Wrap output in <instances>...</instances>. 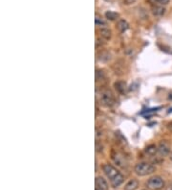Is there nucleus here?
I'll return each instance as SVG.
<instances>
[{
    "instance_id": "1",
    "label": "nucleus",
    "mask_w": 172,
    "mask_h": 190,
    "mask_svg": "<svg viewBox=\"0 0 172 190\" xmlns=\"http://www.w3.org/2000/svg\"><path fill=\"white\" fill-rule=\"evenodd\" d=\"M103 170L104 174L106 175V177L110 179V183L113 187L117 188L120 185L123 184L124 181V177L120 172H119L117 168H115L113 165L106 163L103 166Z\"/></svg>"
},
{
    "instance_id": "2",
    "label": "nucleus",
    "mask_w": 172,
    "mask_h": 190,
    "mask_svg": "<svg viewBox=\"0 0 172 190\" xmlns=\"http://www.w3.org/2000/svg\"><path fill=\"white\" fill-rule=\"evenodd\" d=\"M135 173L138 175V176H141V177H145V176H147V175H150L155 172V166L153 164H151L149 162H139L135 165Z\"/></svg>"
},
{
    "instance_id": "3",
    "label": "nucleus",
    "mask_w": 172,
    "mask_h": 190,
    "mask_svg": "<svg viewBox=\"0 0 172 190\" xmlns=\"http://www.w3.org/2000/svg\"><path fill=\"white\" fill-rule=\"evenodd\" d=\"M146 186L151 190H161L165 187V181L160 176H153L147 181Z\"/></svg>"
},
{
    "instance_id": "4",
    "label": "nucleus",
    "mask_w": 172,
    "mask_h": 190,
    "mask_svg": "<svg viewBox=\"0 0 172 190\" xmlns=\"http://www.w3.org/2000/svg\"><path fill=\"white\" fill-rule=\"evenodd\" d=\"M100 102L106 107H112L115 105L116 99L113 92L110 89H104L100 94Z\"/></svg>"
},
{
    "instance_id": "5",
    "label": "nucleus",
    "mask_w": 172,
    "mask_h": 190,
    "mask_svg": "<svg viewBox=\"0 0 172 190\" xmlns=\"http://www.w3.org/2000/svg\"><path fill=\"white\" fill-rule=\"evenodd\" d=\"M112 157H113V161H115V163L118 166H120L121 168H125L127 166V161L123 154H120L119 152H115L113 154Z\"/></svg>"
},
{
    "instance_id": "6",
    "label": "nucleus",
    "mask_w": 172,
    "mask_h": 190,
    "mask_svg": "<svg viewBox=\"0 0 172 190\" xmlns=\"http://www.w3.org/2000/svg\"><path fill=\"white\" fill-rule=\"evenodd\" d=\"M158 153L162 157H166L170 153V145L166 140L161 141L158 145Z\"/></svg>"
},
{
    "instance_id": "7",
    "label": "nucleus",
    "mask_w": 172,
    "mask_h": 190,
    "mask_svg": "<svg viewBox=\"0 0 172 190\" xmlns=\"http://www.w3.org/2000/svg\"><path fill=\"white\" fill-rule=\"evenodd\" d=\"M95 190H108V183L103 177H97L96 178Z\"/></svg>"
},
{
    "instance_id": "8",
    "label": "nucleus",
    "mask_w": 172,
    "mask_h": 190,
    "mask_svg": "<svg viewBox=\"0 0 172 190\" xmlns=\"http://www.w3.org/2000/svg\"><path fill=\"white\" fill-rule=\"evenodd\" d=\"M152 14L156 17H162L166 14V8L164 6L156 5L152 8Z\"/></svg>"
},
{
    "instance_id": "9",
    "label": "nucleus",
    "mask_w": 172,
    "mask_h": 190,
    "mask_svg": "<svg viewBox=\"0 0 172 190\" xmlns=\"http://www.w3.org/2000/svg\"><path fill=\"white\" fill-rule=\"evenodd\" d=\"M115 88H116V91L120 93V94H124L125 93L126 91V89H127V86H126V83L124 81H118L115 83L114 85Z\"/></svg>"
},
{
    "instance_id": "10",
    "label": "nucleus",
    "mask_w": 172,
    "mask_h": 190,
    "mask_svg": "<svg viewBox=\"0 0 172 190\" xmlns=\"http://www.w3.org/2000/svg\"><path fill=\"white\" fill-rule=\"evenodd\" d=\"M117 28L120 33H124L129 29V24L125 19H120L117 23Z\"/></svg>"
},
{
    "instance_id": "11",
    "label": "nucleus",
    "mask_w": 172,
    "mask_h": 190,
    "mask_svg": "<svg viewBox=\"0 0 172 190\" xmlns=\"http://www.w3.org/2000/svg\"><path fill=\"white\" fill-rule=\"evenodd\" d=\"M99 36L103 38L106 39V41H108L112 37V31L107 27H102L99 29Z\"/></svg>"
},
{
    "instance_id": "12",
    "label": "nucleus",
    "mask_w": 172,
    "mask_h": 190,
    "mask_svg": "<svg viewBox=\"0 0 172 190\" xmlns=\"http://www.w3.org/2000/svg\"><path fill=\"white\" fill-rule=\"evenodd\" d=\"M139 186V182L136 179H132L124 185V190H136Z\"/></svg>"
},
{
    "instance_id": "13",
    "label": "nucleus",
    "mask_w": 172,
    "mask_h": 190,
    "mask_svg": "<svg viewBox=\"0 0 172 190\" xmlns=\"http://www.w3.org/2000/svg\"><path fill=\"white\" fill-rule=\"evenodd\" d=\"M95 23L97 26H99L100 28L102 27H106L107 26V22L105 19L102 16L99 15V14H96V16H95Z\"/></svg>"
},
{
    "instance_id": "14",
    "label": "nucleus",
    "mask_w": 172,
    "mask_h": 190,
    "mask_svg": "<svg viewBox=\"0 0 172 190\" xmlns=\"http://www.w3.org/2000/svg\"><path fill=\"white\" fill-rule=\"evenodd\" d=\"M145 153L149 156H154L156 155V153H158V147H156L155 145H149L145 149Z\"/></svg>"
},
{
    "instance_id": "15",
    "label": "nucleus",
    "mask_w": 172,
    "mask_h": 190,
    "mask_svg": "<svg viewBox=\"0 0 172 190\" xmlns=\"http://www.w3.org/2000/svg\"><path fill=\"white\" fill-rule=\"evenodd\" d=\"M105 17L108 19V20H116V19L119 17V14L118 13H115V12H112V11H108L105 13Z\"/></svg>"
},
{
    "instance_id": "16",
    "label": "nucleus",
    "mask_w": 172,
    "mask_h": 190,
    "mask_svg": "<svg viewBox=\"0 0 172 190\" xmlns=\"http://www.w3.org/2000/svg\"><path fill=\"white\" fill-rule=\"evenodd\" d=\"M104 78H105L104 72L103 70H100V69H97V70H96V80H97V82L103 81Z\"/></svg>"
},
{
    "instance_id": "17",
    "label": "nucleus",
    "mask_w": 172,
    "mask_h": 190,
    "mask_svg": "<svg viewBox=\"0 0 172 190\" xmlns=\"http://www.w3.org/2000/svg\"><path fill=\"white\" fill-rule=\"evenodd\" d=\"M151 1L160 6H166L169 3V0H151Z\"/></svg>"
},
{
    "instance_id": "18",
    "label": "nucleus",
    "mask_w": 172,
    "mask_h": 190,
    "mask_svg": "<svg viewBox=\"0 0 172 190\" xmlns=\"http://www.w3.org/2000/svg\"><path fill=\"white\" fill-rule=\"evenodd\" d=\"M134 1H135V0H124V3L127 4V5H129V4H132Z\"/></svg>"
},
{
    "instance_id": "19",
    "label": "nucleus",
    "mask_w": 172,
    "mask_h": 190,
    "mask_svg": "<svg viewBox=\"0 0 172 190\" xmlns=\"http://www.w3.org/2000/svg\"><path fill=\"white\" fill-rule=\"evenodd\" d=\"M167 128H168V130H169V131H170V132H172V122L168 124Z\"/></svg>"
},
{
    "instance_id": "20",
    "label": "nucleus",
    "mask_w": 172,
    "mask_h": 190,
    "mask_svg": "<svg viewBox=\"0 0 172 190\" xmlns=\"http://www.w3.org/2000/svg\"><path fill=\"white\" fill-rule=\"evenodd\" d=\"M166 190H172V186H168Z\"/></svg>"
}]
</instances>
